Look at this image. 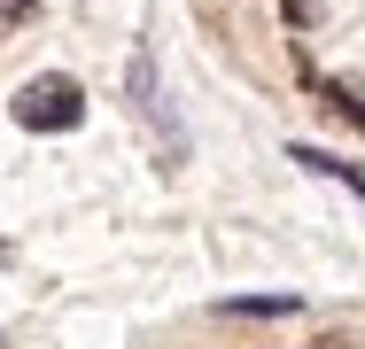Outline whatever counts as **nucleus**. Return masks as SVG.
<instances>
[{"mask_svg":"<svg viewBox=\"0 0 365 349\" xmlns=\"http://www.w3.org/2000/svg\"><path fill=\"white\" fill-rule=\"evenodd\" d=\"M31 8H39V0H0V39H8L16 24H31Z\"/></svg>","mask_w":365,"mask_h":349,"instance_id":"39448f33","label":"nucleus"},{"mask_svg":"<svg viewBox=\"0 0 365 349\" xmlns=\"http://www.w3.org/2000/svg\"><path fill=\"white\" fill-rule=\"evenodd\" d=\"M319 349H350V342H319Z\"/></svg>","mask_w":365,"mask_h":349,"instance_id":"0eeeda50","label":"nucleus"},{"mask_svg":"<svg viewBox=\"0 0 365 349\" xmlns=\"http://www.w3.org/2000/svg\"><path fill=\"white\" fill-rule=\"evenodd\" d=\"M327 109H334V117H350V125L365 132V93H350V85H327Z\"/></svg>","mask_w":365,"mask_h":349,"instance_id":"20e7f679","label":"nucleus"},{"mask_svg":"<svg viewBox=\"0 0 365 349\" xmlns=\"http://www.w3.org/2000/svg\"><path fill=\"white\" fill-rule=\"evenodd\" d=\"M225 311H233V318H288V311H295V295H233Z\"/></svg>","mask_w":365,"mask_h":349,"instance_id":"7ed1b4c3","label":"nucleus"},{"mask_svg":"<svg viewBox=\"0 0 365 349\" xmlns=\"http://www.w3.org/2000/svg\"><path fill=\"white\" fill-rule=\"evenodd\" d=\"M78 117H86V93H78V78H63V70L16 85V125L24 132H71Z\"/></svg>","mask_w":365,"mask_h":349,"instance_id":"f257e3e1","label":"nucleus"},{"mask_svg":"<svg viewBox=\"0 0 365 349\" xmlns=\"http://www.w3.org/2000/svg\"><path fill=\"white\" fill-rule=\"evenodd\" d=\"M288 8V24H319V0H280Z\"/></svg>","mask_w":365,"mask_h":349,"instance_id":"423d86ee","label":"nucleus"},{"mask_svg":"<svg viewBox=\"0 0 365 349\" xmlns=\"http://www.w3.org/2000/svg\"><path fill=\"white\" fill-rule=\"evenodd\" d=\"M288 155H295V163H303V171H319V179H342L350 194H365V171H350L342 155H327V147H288Z\"/></svg>","mask_w":365,"mask_h":349,"instance_id":"f03ea898","label":"nucleus"}]
</instances>
